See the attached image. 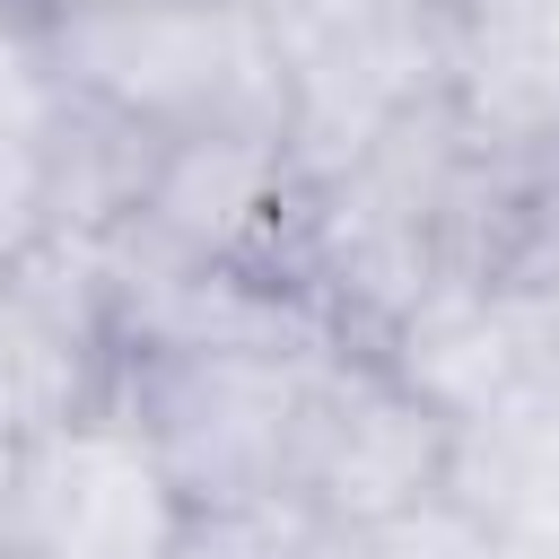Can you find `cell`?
I'll use <instances>...</instances> for the list:
<instances>
[{"instance_id":"7a4b0ae2","label":"cell","mask_w":559,"mask_h":559,"mask_svg":"<svg viewBox=\"0 0 559 559\" xmlns=\"http://www.w3.org/2000/svg\"><path fill=\"white\" fill-rule=\"evenodd\" d=\"M332 349H140V358H114L105 402L148 437L183 507L288 498L297 419Z\"/></svg>"},{"instance_id":"5b68a950","label":"cell","mask_w":559,"mask_h":559,"mask_svg":"<svg viewBox=\"0 0 559 559\" xmlns=\"http://www.w3.org/2000/svg\"><path fill=\"white\" fill-rule=\"evenodd\" d=\"M271 26L288 52V157L306 183L445 87V17H411L393 0H280Z\"/></svg>"},{"instance_id":"52a82bcc","label":"cell","mask_w":559,"mask_h":559,"mask_svg":"<svg viewBox=\"0 0 559 559\" xmlns=\"http://www.w3.org/2000/svg\"><path fill=\"white\" fill-rule=\"evenodd\" d=\"M367 349H384L393 376L419 402H437L454 428H489L542 384H559V341L542 297L498 271H437Z\"/></svg>"},{"instance_id":"8992f818","label":"cell","mask_w":559,"mask_h":559,"mask_svg":"<svg viewBox=\"0 0 559 559\" xmlns=\"http://www.w3.org/2000/svg\"><path fill=\"white\" fill-rule=\"evenodd\" d=\"M297 227H306V175L280 131H175L157 140L122 236L148 253L253 262L297 280Z\"/></svg>"},{"instance_id":"277c9868","label":"cell","mask_w":559,"mask_h":559,"mask_svg":"<svg viewBox=\"0 0 559 559\" xmlns=\"http://www.w3.org/2000/svg\"><path fill=\"white\" fill-rule=\"evenodd\" d=\"M175 524H183V498L114 402L26 445H0V550L9 559H166Z\"/></svg>"},{"instance_id":"9c48e42d","label":"cell","mask_w":559,"mask_h":559,"mask_svg":"<svg viewBox=\"0 0 559 559\" xmlns=\"http://www.w3.org/2000/svg\"><path fill=\"white\" fill-rule=\"evenodd\" d=\"M157 131L105 114L96 96H70L52 79L44 122L26 131V210H35V245H114L140 210Z\"/></svg>"},{"instance_id":"6da1fadb","label":"cell","mask_w":559,"mask_h":559,"mask_svg":"<svg viewBox=\"0 0 559 559\" xmlns=\"http://www.w3.org/2000/svg\"><path fill=\"white\" fill-rule=\"evenodd\" d=\"M44 70L70 96L175 140V131H280L288 52L271 9L245 0H105L44 26Z\"/></svg>"},{"instance_id":"30bf717a","label":"cell","mask_w":559,"mask_h":559,"mask_svg":"<svg viewBox=\"0 0 559 559\" xmlns=\"http://www.w3.org/2000/svg\"><path fill=\"white\" fill-rule=\"evenodd\" d=\"M445 87L480 131L559 148V0H463L445 26Z\"/></svg>"},{"instance_id":"8fae6325","label":"cell","mask_w":559,"mask_h":559,"mask_svg":"<svg viewBox=\"0 0 559 559\" xmlns=\"http://www.w3.org/2000/svg\"><path fill=\"white\" fill-rule=\"evenodd\" d=\"M306 507L297 498H245V507H183L166 559H297Z\"/></svg>"},{"instance_id":"3957f363","label":"cell","mask_w":559,"mask_h":559,"mask_svg":"<svg viewBox=\"0 0 559 559\" xmlns=\"http://www.w3.org/2000/svg\"><path fill=\"white\" fill-rule=\"evenodd\" d=\"M454 445L463 428L437 402H419L384 349L341 341L314 367L288 454V498L323 524H402L454 489Z\"/></svg>"},{"instance_id":"5bb4252c","label":"cell","mask_w":559,"mask_h":559,"mask_svg":"<svg viewBox=\"0 0 559 559\" xmlns=\"http://www.w3.org/2000/svg\"><path fill=\"white\" fill-rule=\"evenodd\" d=\"M393 9H411V17H445V26H454V9H463V0H393Z\"/></svg>"},{"instance_id":"7c38bea8","label":"cell","mask_w":559,"mask_h":559,"mask_svg":"<svg viewBox=\"0 0 559 559\" xmlns=\"http://www.w3.org/2000/svg\"><path fill=\"white\" fill-rule=\"evenodd\" d=\"M297 559H411V550H402L384 524H323V515H306Z\"/></svg>"},{"instance_id":"9a60e30c","label":"cell","mask_w":559,"mask_h":559,"mask_svg":"<svg viewBox=\"0 0 559 559\" xmlns=\"http://www.w3.org/2000/svg\"><path fill=\"white\" fill-rule=\"evenodd\" d=\"M0 559H9V550H0Z\"/></svg>"},{"instance_id":"ba28073f","label":"cell","mask_w":559,"mask_h":559,"mask_svg":"<svg viewBox=\"0 0 559 559\" xmlns=\"http://www.w3.org/2000/svg\"><path fill=\"white\" fill-rule=\"evenodd\" d=\"M114 393L105 280L87 245L0 253V445H26Z\"/></svg>"},{"instance_id":"4fadbf2b","label":"cell","mask_w":559,"mask_h":559,"mask_svg":"<svg viewBox=\"0 0 559 559\" xmlns=\"http://www.w3.org/2000/svg\"><path fill=\"white\" fill-rule=\"evenodd\" d=\"M9 17H26V26H52V17H79V9H105V0H0Z\"/></svg>"}]
</instances>
